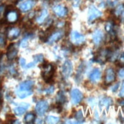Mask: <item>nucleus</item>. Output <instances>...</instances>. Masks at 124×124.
<instances>
[{
  "instance_id": "1",
  "label": "nucleus",
  "mask_w": 124,
  "mask_h": 124,
  "mask_svg": "<svg viewBox=\"0 0 124 124\" xmlns=\"http://www.w3.org/2000/svg\"><path fill=\"white\" fill-rule=\"evenodd\" d=\"M34 86V82L33 81H24L21 82L18 88L16 90V94L21 99H24L33 94V88Z\"/></svg>"
},
{
  "instance_id": "2",
  "label": "nucleus",
  "mask_w": 124,
  "mask_h": 124,
  "mask_svg": "<svg viewBox=\"0 0 124 124\" xmlns=\"http://www.w3.org/2000/svg\"><path fill=\"white\" fill-rule=\"evenodd\" d=\"M43 72H42V76L44 79L46 81V82H50L52 80L53 75L55 72V68L52 64H49L44 62L41 66Z\"/></svg>"
},
{
  "instance_id": "3",
  "label": "nucleus",
  "mask_w": 124,
  "mask_h": 124,
  "mask_svg": "<svg viewBox=\"0 0 124 124\" xmlns=\"http://www.w3.org/2000/svg\"><path fill=\"white\" fill-rule=\"evenodd\" d=\"M70 41L75 46H80L83 44L85 41V37L83 34H80L76 31H73L70 34Z\"/></svg>"
},
{
  "instance_id": "4",
  "label": "nucleus",
  "mask_w": 124,
  "mask_h": 124,
  "mask_svg": "<svg viewBox=\"0 0 124 124\" xmlns=\"http://www.w3.org/2000/svg\"><path fill=\"white\" fill-rule=\"evenodd\" d=\"M49 109V104L45 100H41L37 102L35 107V111L39 116H44Z\"/></svg>"
},
{
  "instance_id": "5",
  "label": "nucleus",
  "mask_w": 124,
  "mask_h": 124,
  "mask_svg": "<svg viewBox=\"0 0 124 124\" xmlns=\"http://www.w3.org/2000/svg\"><path fill=\"white\" fill-rule=\"evenodd\" d=\"M102 15V12L99 11L94 5H90L88 8V19L89 22H92L97 18H100Z\"/></svg>"
},
{
  "instance_id": "6",
  "label": "nucleus",
  "mask_w": 124,
  "mask_h": 124,
  "mask_svg": "<svg viewBox=\"0 0 124 124\" xmlns=\"http://www.w3.org/2000/svg\"><path fill=\"white\" fill-rule=\"evenodd\" d=\"M73 71V66L72 62L69 60L65 61L62 66V75L65 78H69L72 75Z\"/></svg>"
},
{
  "instance_id": "7",
  "label": "nucleus",
  "mask_w": 124,
  "mask_h": 124,
  "mask_svg": "<svg viewBox=\"0 0 124 124\" xmlns=\"http://www.w3.org/2000/svg\"><path fill=\"white\" fill-rule=\"evenodd\" d=\"M83 94L80 90L73 88L71 91V98L73 104H78L83 100Z\"/></svg>"
},
{
  "instance_id": "8",
  "label": "nucleus",
  "mask_w": 124,
  "mask_h": 124,
  "mask_svg": "<svg viewBox=\"0 0 124 124\" xmlns=\"http://www.w3.org/2000/svg\"><path fill=\"white\" fill-rule=\"evenodd\" d=\"M5 19L9 24H15L19 19V14L16 10H9L5 15Z\"/></svg>"
},
{
  "instance_id": "9",
  "label": "nucleus",
  "mask_w": 124,
  "mask_h": 124,
  "mask_svg": "<svg viewBox=\"0 0 124 124\" xmlns=\"http://www.w3.org/2000/svg\"><path fill=\"white\" fill-rule=\"evenodd\" d=\"M116 80V73L114 69L108 68L105 72L104 84L106 85H109L113 83Z\"/></svg>"
},
{
  "instance_id": "10",
  "label": "nucleus",
  "mask_w": 124,
  "mask_h": 124,
  "mask_svg": "<svg viewBox=\"0 0 124 124\" xmlns=\"http://www.w3.org/2000/svg\"><path fill=\"white\" fill-rule=\"evenodd\" d=\"M53 12L59 18H63L68 14V8L62 5H56L53 7Z\"/></svg>"
},
{
  "instance_id": "11",
  "label": "nucleus",
  "mask_w": 124,
  "mask_h": 124,
  "mask_svg": "<svg viewBox=\"0 0 124 124\" xmlns=\"http://www.w3.org/2000/svg\"><path fill=\"white\" fill-rule=\"evenodd\" d=\"M21 34V29L19 28H17V27H12V28H9L7 30L6 32V37L7 38L13 40L15 39H16L17 37L20 35Z\"/></svg>"
},
{
  "instance_id": "12",
  "label": "nucleus",
  "mask_w": 124,
  "mask_h": 124,
  "mask_svg": "<svg viewBox=\"0 0 124 124\" xmlns=\"http://www.w3.org/2000/svg\"><path fill=\"white\" fill-rule=\"evenodd\" d=\"M63 36V32L62 31H58L53 32V34H51L46 40V42H47V44H53V43L57 42L58 40H60Z\"/></svg>"
},
{
  "instance_id": "13",
  "label": "nucleus",
  "mask_w": 124,
  "mask_h": 124,
  "mask_svg": "<svg viewBox=\"0 0 124 124\" xmlns=\"http://www.w3.org/2000/svg\"><path fill=\"white\" fill-rule=\"evenodd\" d=\"M18 55V50L15 47L14 44H10L7 50V59L9 61H12L16 58Z\"/></svg>"
},
{
  "instance_id": "14",
  "label": "nucleus",
  "mask_w": 124,
  "mask_h": 124,
  "mask_svg": "<svg viewBox=\"0 0 124 124\" xmlns=\"http://www.w3.org/2000/svg\"><path fill=\"white\" fill-rule=\"evenodd\" d=\"M35 2L34 0H27L19 5V9L23 12H27L34 7Z\"/></svg>"
},
{
  "instance_id": "15",
  "label": "nucleus",
  "mask_w": 124,
  "mask_h": 124,
  "mask_svg": "<svg viewBox=\"0 0 124 124\" xmlns=\"http://www.w3.org/2000/svg\"><path fill=\"white\" fill-rule=\"evenodd\" d=\"M104 36L103 32L98 29L96 30L92 35V40H93L94 44L97 46L101 44V43L104 40Z\"/></svg>"
},
{
  "instance_id": "16",
  "label": "nucleus",
  "mask_w": 124,
  "mask_h": 124,
  "mask_svg": "<svg viewBox=\"0 0 124 124\" xmlns=\"http://www.w3.org/2000/svg\"><path fill=\"white\" fill-rule=\"evenodd\" d=\"M101 78V72L99 69H94L90 74V81L93 83H97L99 82Z\"/></svg>"
},
{
  "instance_id": "17",
  "label": "nucleus",
  "mask_w": 124,
  "mask_h": 124,
  "mask_svg": "<svg viewBox=\"0 0 124 124\" xmlns=\"http://www.w3.org/2000/svg\"><path fill=\"white\" fill-rule=\"evenodd\" d=\"M47 16H48V11H47V9L46 8L43 9L41 11L40 14L38 16H37V18H36V21L37 22V24H41L44 23V21H45V20L46 19Z\"/></svg>"
},
{
  "instance_id": "18",
  "label": "nucleus",
  "mask_w": 124,
  "mask_h": 124,
  "mask_svg": "<svg viewBox=\"0 0 124 124\" xmlns=\"http://www.w3.org/2000/svg\"><path fill=\"white\" fill-rule=\"evenodd\" d=\"M113 104V100L112 98H109V97H107V98H102L101 101H100V103H99V106L101 108L102 107H106L107 110H108V108L109 107Z\"/></svg>"
},
{
  "instance_id": "19",
  "label": "nucleus",
  "mask_w": 124,
  "mask_h": 124,
  "mask_svg": "<svg viewBox=\"0 0 124 124\" xmlns=\"http://www.w3.org/2000/svg\"><path fill=\"white\" fill-rule=\"evenodd\" d=\"M29 107V104H26V105H21L18 107H16L14 109V112L16 116H21L24 114L26 113L27 108Z\"/></svg>"
},
{
  "instance_id": "20",
  "label": "nucleus",
  "mask_w": 124,
  "mask_h": 124,
  "mask_svg": "<svg viewBox=\"0 0 124 124\" xmlns=\"http://www.w3.org/2000/svg\"><path fill=\"white\" fill-rule=\"evenodd\" d=\"M35 119H36V116L34 113H28V114H27L24 116V122L25 123H28V124H31V123H34V121H35Z\"/></svg>"
},
{
  "instance_id": "21",
  "label": "nucleus",
  "mask_w": 124,
  "mask_h": 124,
  "mask_svg": "<svg viewBox=\"0 0 124 124\" xmlns=\"http://www.w3.org/2000/svg\"><path fill=\"white\" fill-rule=\"evenodd\" d=\"M56 101H57V104L62 105L64 103L66 102V97L64 94V93L62 91H60L57 94V97H56Z\"/></svg>"
},
{
  "instance_id": "22",
  "label": "nucleus",
  "mask_w": 124,
  "mask_h": 124,
  "mask_svg": "<svg viewBox=\"0 0 124 124\" xmlns=\"http://www.w3.org/2000/svg\"><path fill=\"white\" fill-rule=\"evenodd\" d=\"M60 119L59 117H56L54 116H48L46 118V123H60Z\"/></svg>"
},
{
  "instance_id": "23",
  "label": "nucleus",
  "mask_w": 124,
  "mask_h": 124,
  "mask_svg": "<svg viewBox=\"0 0 124 124\" xmlns=\"http://www.w3.org/2000/svg\"><path fill=\"white\" fill-rule=\"evenodd\" d=\"M75 119H76V120H78V123H84V116H83L82 110H78L76 113H75Z\"/></svg>"
},
{
  "instance_id": "24",
  "label": "nucleus",
  "mask_w": 124,
  "mask_h": 124,
  "mask_svg": "<svg viewBox=\"0 0 124 124\" xmlns=\"http://www.w3.org/2000/svg\"><path fill=\"white\" fill-rule=\"evenodd\" d=\"M116 65L120 67H124V53H122L120 55H119L118 58H116Z\"/></svg>"
},
{
  "instance_id": "25",
  "label": "nucleus",
  "mask_w": 124,
  "mask_h": 124,
  "mask_svg": "<svg viewBox=\"0 0 124 124\" xmlns=\"http://www.w3.org/2000/svg\"><path fill=\"white\" fill-rule=\"evenodd\" d=\"M124 11V5H119L118 6L115 8V11H114V14L116 17H119L120 15H122L123 12Z\"/></svg>"
},
{
  "instance_id": "26",
  "label": "nucleus",
  "mask_w": 124,
  "mask_h": 124,
  "mask_svg": "<svg viewBox=\"0 0 124 124\" xmlns=\"http://www.w3.org/2000/svg\"><path fill=\"white\" fill-rule=\"evenodd\" d=\"M6 44V35L0 32V47H3Z\"/></svg>"
},
{
  "instance_id": "27",
  "label": "nucleus",
  "mask_w": 124,
  "mask_h": 124,
  "mask_svg": "<svg viewBox=\"0 0 124 124\" xmlns=\"http://www.w3.org/2000/svg\"><path fill=\"white\" fill-rule=\"evenodd\" d=\"M5 68H6L5 67V63L2 60V55L1 57H0V75L4 73Z\"/></svg>"
},
{
  "instance_id": "28",
  "label": "nucleus",
  "mask_w": 124,
  "mask_h": 124,
  "mask_svg": "<svg viewBox=\"0 0 124 124\" xmlns=\"http://www.w3.org/2000/svg\"><path fill=\"white\" fill-rule=\"evenodd\" d=\"M105 30L107 31V32L108 33H111L112 31H114V24H113L112 22L109 21L105 24Z\"/></svg>"
},
{
  "instance_id": "29",
  "label": "nucleus",
  "mask_w": 124,
  "mask_h": 124,
  "mask_svg": "<svg viewBox=\"0 0 124 124\" xmlns=\"http://www.w3.org/2000/svg\"><path fill=\"white\" fill-rule=\"evenodd\" d=\"M34 62L37 63V62H44V56L42 54H37V55H35L34 56Z\"/></svg>"
},
{
  "instance_id": "30",
  "label": "nucleus",
  "mask_w": 124,
  "mask_h": 124,
  "mask_svg": "<svg viewBox=\"0 0 124 124\" xmlns=\"http://www.w3.org/2000/svg\"><path fill=\"white\" fill-rule=\"evenodd\" d=\"M30 37H25L24 39L21 40V44H20V46L21 47H26L28 44V39H29Z\"/></svg>"
},
{
  "instance_id": "31",
  "label": "nucleus",
  "mask_w": 124,
  "mask_h": 124,
  "mask_svg": "<svg viewBox=\"0 0 124 124\" xmlns=\"http://www.w3.org/2000/svg\"><path fill=\"white\" fill-rule=\"evenodd\" d=\"M8 71H9V73L12 75H13V76H15V75H17V70H16L14 65H12V66L9 67Z\"/></svg>"
},
{
  "instance_id": "32",
  "label": "nucleus",
  "mask_w": 124,
  "mask_h": 124,
  "mask_svg": "<svg viewBox=\"0 0 124 124\" xmlns=\"http://www.w3.org/2000/svg\"><path fill=\"white\" fill-rule=\"evenodd\" d=\"M53 92H54V86H53V85H51L50 87H49L46 90V94H51Z\"/></svg>"
},
{
  "instance_id": "33",
  "label": "nucleus",
  "mask_w": 124,
  "mask_h": 124,
  "mask_svg": "<svg viewBox=\"0 0 124 124\" xmlns=\"http://www.w3.org/2000/svg\"><path fill=\"white\" fill-rule=\"evenodd\" d=\"M119 96L122 98H124V81L122 82V85H121V88H120V91Z\"/></svg>"
},
{
  "instance_id": "34",
  "label": "nucleus",
  "mask_w": 124,
  "mask_h": 124,
  "mask_svg": "<svg viewBox=\"0 0 124 124\" xmlns=\"http://www.w3.org/2000/svg\"><path fill=\"white\" fill-rule=\"evenodd\" d=\"M82 0H73V5L75 7H78L79 6L80 3L82 2Z\"/></svg>"
},
{
  "instance_id": "35",
  "label": "nucleus",
  "mask_w": 124,
  "mask_h": 124,
  "mask_svg": "<svg viewBox=\"0 0 124 124\" xmlns=\"http://www.w3.org/2000/svg\"><path fill=\"white\" fill-rule=\"evenodd\" d=\"M20 65L22 67H25L26 66V63H25V60L24 58H20V60H19Z\"/></svg>"
},
{
  "instance_id": "36",
  "label": "nucleus",
  "mask_w": 124,
  "mask_h": 124,
  "mask_svg": "<svg viewBox=\"0 0 124 124\" xmlns=\"http://www.w3.org/2000/svg\"><path fill=\"white\" fill-rule=\"evenodd\" d=\"M118 75H119V76L120 78H124V68H122L119 72H118Z\"/></svg>"
},
{
  "instance_id": "37",
  "label": "nucleus",
  "mask_w": 124,
  "mask_h": 124,
  "mask_svg": "<svg viewBox=\"0 0 124 124\" xmlns=\"http://www.w3.org/2000/svg\"><path fill=\"white\" fill-rule=\"evenodd\" d=\"M118 87H119V83H116V85H114V86L112 87V91H113V92H115V91H117V89H118Z\"/></svg>"
},
{
  "instance_id": "38",
  "label": "nucleus",
  "mask_w": 124,
  "mask_h": 124,
  "mask_svg": "<svg viewBox=\"0 0 124 124\" xmlns=\"http://www.w3.org/2000/svg\"><path fill=\"white\" fill-rule=\"evenodd\" d=\"M5 12V6L4 5H2L1 6H0V15H2Z\"/></svg>"
},
{
  "instance_id": "39",
  "label": "nucleus",
  "mask_w": 124,
  "mask_h": 124,
  "mask_svg": "<svg viewBox=\"0 0 124 124\" xmlns=\"http://www.w3.org/2000/svg\"><path fill=\"white\" fill-rule=\"evenodd\" d=\"M35 64H36V63H35L34 62H31V63H29V64L27 65V68H31V67H33V66H35Z\"/></svg>"
},
{
  "instance_id": "40",
  "label": "nucleus",
  "mask_w": 124,
  "mask_h": 124,
  "mask_svg": "<svg viewBox=\"0 0 124 124\" xmlns=\"http://www.w3.org/2000/svg\"><path fill=\"white\" fill-rule=\"evenodd\" d=\"M118 102H119V104L124 107V100H120V101H118Z\"/></svg>"
},
{
  "instance_id": "41",
  "label": "nucleus",
  "mask_w": 124,
  "mask_h": 124,
  "mask_svg": "<svg viewBox=\"0 0 124 124\" xmlns=\"http://www.w3.org/2000/svg\"><path fill=\"white\" fill-rule=\"evenodd\" d=\"M123 120H124V119H123Z\"/></svg>"
}]
</instances>
